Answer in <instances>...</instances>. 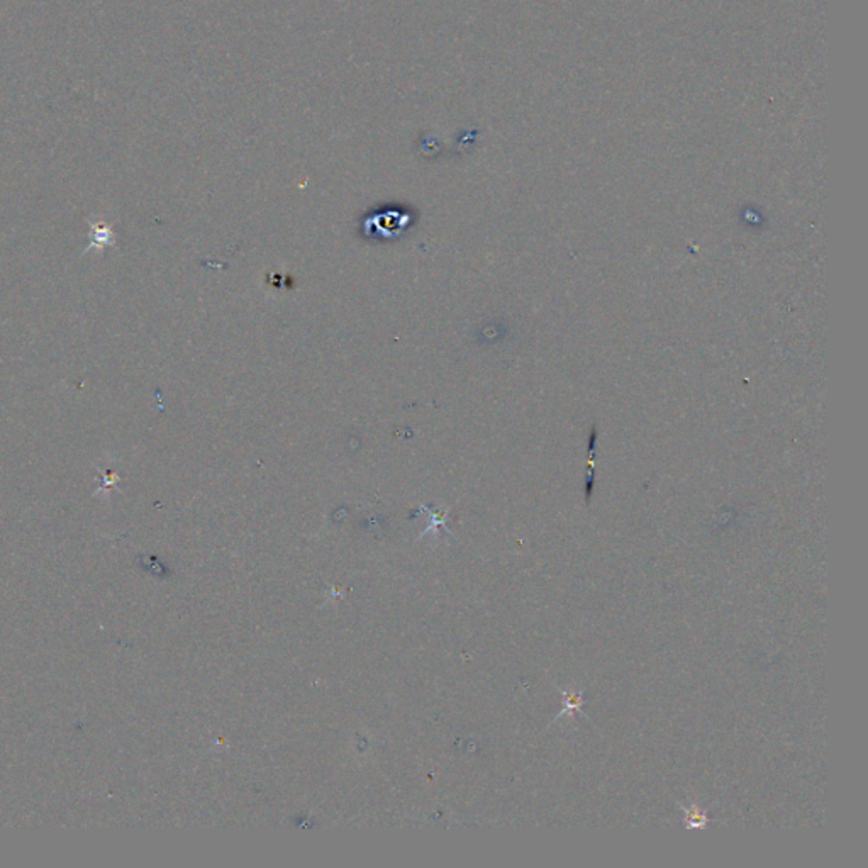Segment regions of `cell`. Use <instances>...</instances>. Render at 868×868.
Here are the masks:
<instances>
[{"mask_svg":"<svg viewBox=\"0 0 868 868\" xmlns=\"http://www.w3.org/2000/svg\"><path fill=\"white\" fill-rule=\"evenodd\" d=\"M90 247L89 249L96 248L97 251H102L106 247H112L114 243V233H112L111 226L104 224V222H92L90 224Z\"/></svg>","mask_w":868,"mask_h":868,"instance_id":"obj_1","label":"cell"}]
</instances>
